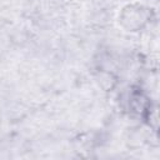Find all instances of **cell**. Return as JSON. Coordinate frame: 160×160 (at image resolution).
I'll return each mask as SVG.
<instances>
[{"label":"cell","mask_w":160,"mask_h":160,"mask_svg":"<svg viewBox=\"0 0 160 160\" xmlns=\"http://www.w3.org/2000/svg\"><path fill=\"white\" fill-rule=\"evenodd\" d=\"M155 18V11L144 4L131 2L121 8L118 15L119 24L128 32H140L146 29Z\"/></svg>","instance_id":"cell-1"},{"label":"cell","mask_w":160,"mask_h":160,"mask_svg":"<svg viewBox=\"0 0 160 160\" xmlns=\"http://www.w3.org/2000/svg\"><path fill=\"white\" fill-rule=\"evenodd\" d=\"M151 104L152 100L150 95L139 85L131 86L125 94V109L129 111V114L140 119L151 106Z\"/></svg>","instance_id":"cell-2"},{"label":"cell","mask_w":160,"mask_h":160,"mask_svg":"<svg viewBox=\"0 0 160 160\" xmlns=\"http://www.w3.org/2000/svg\"><path fill=\"white\" fill-rule=\"evenodd\" d=\"M152 135H156V134L152 132L145 124H142L141 126H134L128 132L126 145L130 149H135V150L140 149L144 145L150 142V139H151Z\"/></svg>","instance_id":"cell-3"},{"label":"cell","mask_w":160,"mask_h":160,"mask_svg":"<svg viewBox=\"0 0 160 160\" xmlns=\"http://www.w3.org/2000/svg\"><path fill=\"white\" fill-rule=\"evenodd\" d=\"M95 81L104 91H112L119 84V76L110 69L99 68L95 71Z\"/></svg>","instance_id":"cell-4"},{"label":"cell","mask_w":160,"mask_h":160,"mask_svg":"<svg viewBox=\"0 0 160 160\" xmlns=\"http://www.w3.org/2000/svg\"><path fill=\"white\" fill-rule=\"evenodd\" d=\"M158 109H159L158 105L152 102L151 106L148 109V111L141 118L142 124H145L155 134H158V130H159V110Z\"/></svg>","instance_id":"cell-5"}]
</instances>
